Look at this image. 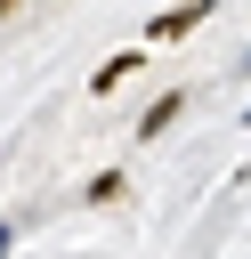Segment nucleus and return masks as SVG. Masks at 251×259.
I'll return each instance as SVG.
<instances>
[{"label": "nucleus", "mask_w": 251, "mask_h": 259, "mask_svg": "<svg viewBox=\"0 0 251 259\" xmlns=\"http://www.w3.org/2000/svg\"><path fill=\"white\" fill-rule=\"evenodd\" d=\"M235 65H243V73H251V49H243V57H235Z\"/></svg>", "instance_id": "obj_7"}, {"label": "nucleus", "mask_w": 251, "mask_h": 259, "mask_svg": "<svg viewBox=\"0 0 251 259\" xmlns=\"http://www.w3.org/2000/svg\"><path fill=\"white\" fill-rule=\"evenodd\" d=\"M121 186H130L121 170H97V178H89V202H121Z\"/></svg>", "instance_id": "obj_4"}, {"label": "nucleus", "mask_w": 251, "mask_h": 259, "mask_svg": "<svg viewBox=\"0 0 251 259\" xmlns=\"http://www.w3.org/2000/svg\"><path fill=\"white\" fill-rule=\"evenodd\" d=\"M130 73H138V49H121V57H105V65L89 73V97H105V89H121Z\"/></svg>", "instance_id": "obj_3"}, {"label": "nucleus", "mask_w": 251, "mask_h": 259, "mask_svg": "<svg viewBox=\"0 0 251 259\" xmlns=\"http://www.w3.org/2000/svg\"><path fill=\"white\" fill-rule=\"evenodd\" d=\"M211 8H219V0H178V8H162V16L146 24V40H178V32H194Z\"/></svg>", "instance_id": "obj_1"}, {"label": "nucleus", "mask_w": 251, "mask_h": 259, "mask_svg": "<svg viewBox=\"0 0 251 259\" xmlns=\"http://www.w3.org/2000/svg\"><path fill=\"white\" fill-rule=\"evenodd\" d=\"M8 243H16V219H0V251H8Z\"/></svg>", "instance_id": "obj_5"}, {"label": "nucleus", "mask_w": 251, "mask_h": 259, "mask_svg": "<svg viewBox=\"0 0 251 259\" xmlns=\"http://www.w3.org/2000/svg\"><path fill=\"white\" fill-rule=\"evenodd\" d=\"M0 16H16V0H0Z\"/></svg>", "instance_id": "obj_6"}, {"label": "nucleus", "mask_w": 251, "mask_h": 259, "mask_svg": "<svg viewBox=\"0 0 251 259\" xmlns=\"http://www.w3.org/2000/svg\"><path fill=\"white\" fill-rule=\"evenodd\" d=\"M178 113H186V89H162V97H154V105L138 113V146H154V138H162V130L178 121Z\"/></svg>", "instance_id": "obj_2"}]
</instances>
